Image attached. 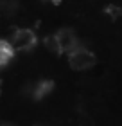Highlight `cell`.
<instances>
[{"instance_id": "4", "label": "cell", "mask_w": 122, "mask_h": 126, "mask_svg": "<svg viewBox=\"0 0 122 126\" xmlns=\"http://www.w3.org/2000/svg\"><path fill=\"white\" fill-rule=\"evenodd\" d=\"M45 47H47V50L52 52V54H61V45H59V40H57L56 34L45 38Z\"/></svg>"}, {"instance_id": "3", "label": "cell", "mask_w": 122, "mask_h": 126, "mask_svg": "<svg viewBox=\"0 0 122 126\" xmlns=\"http://www.w3.org/2000/svg\"><path fill=\"white\" fill-rule=\"evenodd\" d=\"M56 36L59 40L61 52H70L72 49H75V45H77V40H75V34H74L72 29H61Z\"/></svg>"}, {"instance_id": "1", "label": "cell", "mask_w": 122, "mask_h": 126, "mask_svg": "<svg viewBox=\"0 0 122 126\" xmlns=\"http://www.w3.org/2000/svg\"><path fill=\"white\" fill-rule=\"evenodd\" d=\"M68 63L74 70H86V68L95 65V56L90 52L88 49H72L70 56H68Z\"/></svg>"}, {"instance_id": "2", "label": "cell", "mask_w": 122, "mask_h": 126, "mask_svg": "<svg viewBox=\"0 0 122 126\" xmlns=\"http://www.w3.org/2000/svg\"><path fill=\"white\" fill-rule=\"evenodd\" d=\"M36 43V34L31 29H18L9 38V47L13 50H29Z\"/></svg>"}, {"instance_id": "5", "label": "cell", "mask_w": 122, "mask_h": 126, "mask_svg": "<svg viewBox=\"0 0 122 126\" xmlns=\"http://www.w3.org/2000/svg\"><path fill=\"white\" fill-rule=\"evenodd\" d=\"M0 43H2V42H0Z\"/></svg>"}]
</instances>
